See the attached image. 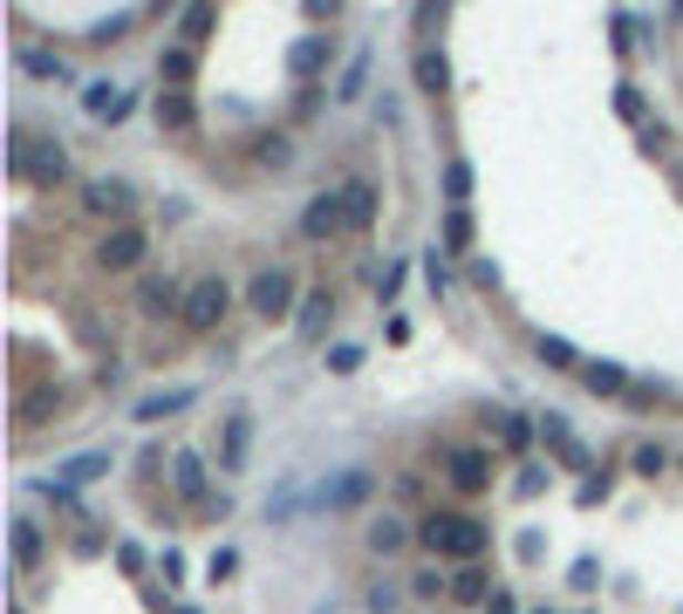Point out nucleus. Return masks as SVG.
I'll return each mask as SVG.
<instances>
[{"label": "nucleus", "instance_id": "bb28decb", "mask_svg": "<svg viewBox=\"0 0 683 614\" xmlns=\"http://www.w3.org/2000/svg\"><path fill=\"white\" fill-rule=\"evenodd\" d=\"M185 403H192V389H165V396H144V403H137V424H157V417H178Z\"/></svg>", "mask_w": 683, "mask_h": 614}, {"label": "nucleus", "instance_id": "a18cd8bd", "mask_svg": "<svg viewBox=\"0 0 683 614\" xmlns=\"http://www.w3.org/2000/svg\"><path fill=\"white\" fill-rule=\"evenodd\" d=\"M568 581H575V587H594V581H601V566H594V560H575Z\"/></svg>", "mask_w": 683, "mask_h": 614}, {"label": "nucleus", "instance_id": "a211bd4d", "mask_svg": "<svg viewBox=\"0 0 683 614\" xmlns=\"http://www.w3.org/2000/svg\"><path fill=\"white\" fill-rule=\"evenodd\" d=\"M8 540H14V566L28 573V566H42V525H34L28 512H14L8 519Z\"/></svg>", "mask_w": 683, "mask_h": 614}, {"label": "nucleus", "instance_id": "5701e85b", "mask_svg": "<svg viewBox=\"0 0 683 614\" xmlns=\"http://www.w3.org/2000/svg\"><path fill=\"white\" fill-rule=\"evenodd\" d=\"M493 430H499L506 450H534V437H540V424H527L519 409H493Z\"/></svg>", "mask_w": 683, "mask_h": 614}, {"label": "nucleus", "instance_id": "20e7f679", "mask_svg": "<svg viewBox=\"0 0 683 614\" xmlns=\"http://www.w3.org/2000/svg\"><path fill=\"white\" fill-rule=\"evenodd\" d=\"M294 294H301V280H294L288 267H260V273L247 280V308H253L260 321H280V314H301V308H294Z\"/></svg>", "mask_w": 683, "mask_h": 614}, {"label": "nucleus", "instance_id": "f3484780", "mask_svg": "<svg viewBox=\"0 0 683 614\" xmlns=\"http://www.w3.org/2000/svg\"><path fill=\"white\" fill-rule=\"evenodd\" d=\"M192 123H198L192 90H157V131H192Z\"/></svg>", "mask_w": 683, "mask_h": 614}, {"label": "nucleus", "instance_id": "f03ea898", "mask_svg": "<svg viewBox=\"0 0 683 614\" xmlns=\"http://www.w3.org/2000/svg\"><path fill=\"white\" fill-rule=\"evenodd\" d=\"M8 157H14V171H21L28 185H62V178H69L62 137H34V131H21V123H14V137H8Z\"/></svg>", "mask_w": 683, "mask_h": 614}, {"label": "nucleus", "instance_id": "4468645a", "mask_svg": "<svg viewBox=\"0 0 683 614\" xmlns=\"http://www.w3.org/2000/svg\"><path fill=\"white\" fill-rule=\"evenodd\" d=\"M329 321H335V294H329V287H308L301 314H294V335H301V342H321V327H329Z\"/></svg>", "mask_w": 683, "mask_h": 614}, {"label": "nucleus", "instance_id": "dca6fc26", "mask_svg": "<svg viewBox=\"0 0 683 614\" xmlns=\"http://www.w3.org/2000/svg\"><path fill=\"white\" fill-rule=\"evenodd\" d=\"M417 90H424V96H445V90H452V55H445V41H437V49H417Z\"/></svg>", "mask_w": 683, "mask_h": 614}, {"label": "nucleus", "instance_id": "58836bf2", "mask_svg": "<svg viewBox=\"0 0 683 614\" xmlns=\"http://www.w3.org/2000/svg\"><path fill=\"white\" fill-rule=\"evenodd\" d=\"M206 573H213V581H232V573H239V553H232V547H219V553L206 560Z\"/></svg>", "mask_w": 683, "mask_h": 614}, {"label": "nucleus", "instance_id": "37998d69", "mask_svg": "<svg viewBox=\"0 0 683 614\" xmlns=\"http://www.w3.org/2000/svg\"><path fill=\"white\" fill-rule=\"evenodd\" d=\"M615 110L635 123V116H642V90H629V82H622V90H615Z\"/></svg>", "mask_w": 683, "mask_h": 614}, {"label": "nucleus", "instance_id": "412c9836", "mask_svg": "<svg viewBox=\"0 0 683 614\" xmlns=\"http://www.w3.org/2000/svg\"><path fill=\"white\" fill-rule=\"evenodd\" d=\"M288 55H294V75H301V82H314L321 69H329V34H301Z\"/></svg>", "mask_w": 683, "mask_h": 614}, {"label": "nucleus", "instance_id": "6e6552de", "mask_svg": "<svg viewBox=\"0 0 683 614\" xmlns=\"http://www.w3.org/2000/svg\"><path fill=\"white\" fill-rule=\"evenodd\" d=\"M185 294H192V280H178V273H144V280H137V308H144L151 321L185 314Z\"/></svg>", "mask_w": 683, "mask_h": 614}, {"label": "nucleus", "instance_id": "393cba45", "mask_svg": "<svg viewBox=\"0 0 683 614\" xmlns=\"http://www.w3.org/2000/svg\"><path fill=\"white\" fill-rule=\"evenodd\" d=\"M581 383H588L594 396H622V389H629V368H622V362H581Z\"/></svg>", "mask_w": 683, "mask_h": 614}, {"label": "nucleus", "instance_id": "72a5a7b5", "mask_svg": "<svg viewBox=\"0 0 683 614\" xmlns=\"http://www.w3.org/2000/svg\"><path fill=\"white\" fill-rule=\"evenodd\" d=\"M178 28H185V49H192V41H206L213 34V8H198V0H192V8L178 14Z\"/></svg>", "mask_w": 683, "mask_h": 614}, {"label": "nucleus", "instance_id": "f704fd0d", "mask_svg": "<svg viewBox=\"0 0 683 614\" xmlns=\"http://www.w3.org/2000/svg\"><path fill=\"white\" fill-rule=\"evenodd\" d=\"M404 280H411V267H404V260H396V267H383V273H376V301L390 308L396 294H404Z\"/></svg>", "mask_w": 683, "mask_h": 614}, {"label": "nucleus", "instance_id": "1a4fd4ad", "mask_svg": "<svg viewBox=\"0 0 683 614\" xmlns=\"http://www.w3.org/2000/svg\"><path fill=\"white\" fill-rule=\"evenodd\" d=\"M83 110H90L96 123H110V131H116V123H124V116L137 110V90H131V82L96 75V82H83Z\"/></svg>", "mask_w": 683, "mask_h": 614}, {"label": "nucleus", "instance_id": "c03bdc74", "mask_svg": "<svg viewBox=\"0 0 683 614\" xmlns=\"http://www.w3.org/2000/svg\"><path fill=\"white\" fill-rule=\"evenodd\" d=\"M486 614H527V607H519V601H513V587H499V594L486 601Z\"/></svg>", "mask_w": 683, "mask_h": 614}, {"label": "nucleus", "instance_id": "9b49d317", "mask_svg": "<svg viewBox=\"0 0 683 614\" xmlns=\"http://www.w3.org/2000/svg\"><path fill=\"white\" fill-rule=\"evenodd\" d=\"M301 232H308V239L349 232V198H342V185H335V191H314V198L301 205Z\"/></svg>", "mask_w": 683, "mask_h": 614}, {"label": "nucleus", "instance_id": "cd10ccee", "mask_svg": "<svg viewBox=\"0 0 683 614\" xmlns=\"http://www.w3.org/2000/svg\"><path fill=\"white\" fill-rule=\"evenodd\" d=\"M437 226H445L452 253H465V246H472V205H445V219H437Z\"/></svg>", "mask_w": 683, "mask_h": 614}, {"label": "nucleus", "instance_id": "f8f14e48", "mask_svg": "<svg viewBox=\"0 0 683 614\" xmlns=\"http://www.w3.org/2000/svg\"><path fill=\"white\" fill-rule=\"evenodd\" d=\"M213 450H219V471H247V450H253V417L247 409H226Z\"/></svg>", "mask_w": 683, "mask_h": 614}, {"label": "nucleus", "instance_id": "39448f33", "mask_svg": "<svg viewBox=\"0 0 683 614\" xmlns=\"http://www.w3.org/2000/svg\"><path fill=\"white\" fill-rule=\"evenodd\" d=\"M172 499H185V506H198V512L219 506V491H213V478H206V458H198L192 444L172 450Z\"/></svg>", "mask_w": 683, "mask_h": 614}, {"label": "nucleus", "instance_id": "49530a36", "mask_svg": "<svg viewBox=\"0 0 683 614\" xmlns=\"http://www.w3.org/2000/svg\"><path fill=\"white\" fill-rule=\"evenodd\" d=\"M165 614H192V607H185V601H165Z\"/></svg>", "mask_w": 683, "mask_h": 614}, {"label": "nucleus", "instance_id": "ddd939ff", "mask_svg": "<svg viewBox=\"0 0 683 614\" xmlns=\"http://www.w3.org/2000/svg\"><path fill=\"white\" fill-rule=\"evenodd\" d=\"M370 499V471H335V478H321L314 491V506H329V512H355Z\"/></svg>", "mask_w": 683, "mask_h": 614}, {"label": "nucleus", "instance_id": "f257e3e1", "mask_svg": "<svg viewBox=\"0 0 683 614\" xmlns=\"http://www.w3.org/2000/svg\"><path fill=\"white\" fill-rule=\"evenodd\" d=\"M417 547L437 553V560H452V566H478V560L493 553V525L445 506V512H424L417 519Z\"/></svg>", "mask_w": 683, "mask_h": 614}, {"label": "nucleus", "instance_id": "de8ad7c7", "mask_svg": "<svg viewBox=\"0 0 683 614\" xmlns=\"http://www.w3.org/2000/svg\"><path fill=\"white\" fill-rule=\"evenodd\" d=\"M527 614H560V607H527Z\"/></svg>", "mask_w": 683, "mask_h": 614}, {"label": "nucleus", "instance_id": "c756f323", "mask_svg": "<svg viewBox=\"0 0 683 614\" xmlns=\"http://www.w3.org/2000/svg\"><path fill=\"white\" fill-rule=\"evenodd\" d=\"M363 82H370V49H355L349 69H342V82H335V103H349L355 90H363Z\"/></svg>", "mask_w": 683, "mask_h": 614}, {"label": "nucleus", "instance_id": "6ab92c4d", "mask_svg": "<svg viewBox=\"0 0 683 614\" xmlns=\"http://www.w3.org/2000/svg\"><path fill=\"white\" fill-rule=\"evenodd\" d=\"M417 540V525H404L396 512H383V519H370V553H404Z\"/></svg>", "mask_w": 683, "mask_h": 614}, {"label": "nucleus", "instance_id": "9d476101", "mask_svg": "<svg viewBox=\"0 0 683 614\" xmlns=\"http://www.w3.org/2000/svg\"><path fill=\"white\" fill-rule=\"evenodd\" d=\"M445 478H452V491L478 499V491L493 485V458H486L478 444H452V450H445Z\"/></svg>", "mask_w": 683, "mask_h": 614}, {"label": "nucleus", "instance_id": "e433bc0d", "mask_svg": "<svg viewBox=\"0 0 683 614\" xmlns=\"http://www.w3.org/2000/svg\"><path fill=\"white\" fill-rule=\"evenodd\" d=\"M329 368H335V376H355V368H363V348H355V342H335V348H329Z\"/></svg>", "mask_w": 683, "mask_h": 614}, {"label": "nucleus", "instance_id": "473e14b6", "mask_svg": "<svg viewBox=\"0 0 683 614\" xmlns=\"http://www.w3.org/2000/svg\"><path fill=\"white\" fill-rule=\"evenodd\" d=\"M411 594H417V601H445V594H452V573H437V566H424L417 581H411Z\"/></svg>", "mask_w": 683, "mask_h": 614}, {"label": "nucleus", "instance_id": "aec40b11", "mask_svg": "<svg viewBox=\"0 0 683 614\" xmlns=\"http://www.w3.org/2000/svg\"><path fill=\"white\" fill-rule=\"evenodd\" d=\"M157 75H165V90H192V75H198V55L185 49V41H172V49L157 55Z\"/></svg>", "mask_w": 683, "mask_h": 614}, {"label": "nucleus", "instance_id": "7ed1b4c3", "mask_svg": "<svg viewBox=\"0 0 683 614\" xmlns=\"http://www.w3.org/2000/svg\"><path fill=\"white\" fill-rule=\"evenodd\" d=\"M226 314H232V280L226 273H198L192 280V294H185V327H192V335H219V327H226Z\"/></svg>", "mask_w": 683, "mask_h": 614}, {"label": "nucleus", "instance_id": "b1692460", "mask_svg": "<svg viewBox=\"0 0 683 614\" xmlns=\"http://www.w3.org/2000/svg\"><path fill=\"white\" fill-rule=\"evenodd\" d=\"M342 198H349V232L376 226V191H370V178H349V185H342Z\"/></svg>", "mask_w": 683, "mask_h": 614}, {"label": "nucleus", "instance_id": "a878e982", "mask_svg": "<svg viewBox=\"0 0 683 614\" xmlns=\"http://www.w3.org/2000/svg\"><path fill=\"white\" fill-rule=\"evenodd\" d=\"M21 75H34V82H69V62L49 55V49H21Z\"/></svg>", "mask_w": 683, "mask_h": 614}, {"label": "nucleus", "instance_id": "7c9ffc66", "mask_svg": "<svg viewBox=\"0 0 683 614\" xmlns=\"http://www.w3.org/2000/svg\"><path fill=\"white\" fill-rule=\"evenodd\" d=\"M417 267H424V287H431V294H452V260L437 253V246H431V253H424Z\"/></svg>", "mask_w": 683, "mask_h": 614}, {"label": "nucleus", "instance_id": "c9c22d12", "mask_svg": "<svg viewBox=\"0 0 683 614\" xmlns=\"http://www.w3.org/2000/svg\"><path fill=\"white\" fill-rule=\"evenodd\" d=\"M540 437H547L553 450H568V444H581V437L568 430V417H560V409H547V417H540Z\"/></svg>", "mask_w": 683, "mask_h": 614}, {"label": "nucleus", "instance_id": "c85d7f7f", "mask_svg": "<svg viewBox=\"0 0 683 614\" xmlns=\"http://www.w3.org/2000/svg\"><path fill=\"white\" fill-rule=\"evenodd\" d=\"M534 362H547V368H581L575 342H560V335H540V342H534Z\"/></svg>", "mask_w": 683, "mask_h": 614}, {"label": "nucleus", "instance_id": "a19ab883", "mask_svg": "<svg viewBox=\"0 0 683 614\" xmlns=\"http://www.w3.org/2000/svg\"><path fill=\"white\" fill-rule=\"evenodd\" d=\"M635 471H642V478H656V471H663V450H656V444H642V450H635Z\"/></svg>", "mask_w": 683, "mask_h": 614}, {"label": "nucleus", "instance_id": "0eeeda50", "mask_svg": "<svg viewBox=\"0 0 683 614\" xmlns=\"http://www.w3.org/2000/svg\"><path fill=\"white\" fill-rule=\"evenodd\" d=\"M144 253H151L144 226H110V232H103V246H96V267H103V273H137V267H144Z\"/></svg>", "mask_w": 683, "mask_h": 614}, {"label": "nucleus", "instance_id": "2f4dec72", "mask_svg": "<svg viewBox=\"0 0 683 614\" xmlns=\"http://www.w3.org/2000/svg\"><path fill=\"white\" fill-rule=\"evenodd\" d=\"M465 198H472V164L452 157V164H445V205H465Z\"/></svg>", "mask_w": 683, "mask_h": 614}, {"label": "nucleus", "instance_id": "423d86ee", "mask_svg": "<svg viewBox=\"0 0 683 614\" xmlns=\"http://www.w3.org/2000/svg\"><path fill=\"white\" fill-rule=\"evenodd\" d=\"M83 212H90V219H110V226H131L137 191H131L124 178H90V185H83Z\"/></svg>", "mask_w": 683, "mask_h": 614}, {"label": "nucleus", "instance_id": "2eb2a0df", "mask_svg": "<svg viewBox=\"0 0 683 614\" xmlns=\"http://www.w3.org/2000/svg\"><path fill=\"white\" fill-rule=\"evenodd\" d=\"M499 587L486 581V560H478V566H452V594L445 601H458V607H478V614H486V601H493Z\"/></svg>", "mask_w": 683, "mask_h": 614}, {"label": "nucleus", "instance_id": "4be33fe9", "mask_svg": "<svg viewBox=\"0 0 683 614\" xmlns=\"http://www.w3.org/2000/svg\"><path fill=\"white\" fill-rule=\"evenodd\" d=\"M103 471H110V450H75V458L55 465L62 485H90V478H103Z\"/></svg>", "mask_w": 683, "mask_h": 614}, {"label": "nucleus", "instance_id": "ea45409f", "mask_svg": "<svg viewBox=\"0 0 683 614\" xmlns=\"http://www.w3.org/2000/svg\"><path fill=\"white\" fill-rule=\"evenodd\" d=\"M396 601H404L396 587H370V594H363V607H370V614H396Z\"/></svg>", "mask_w": 683, "mask_h": 614}, {"label": "nucleus", "instance_id": "79ce46f5", "mask_svg": "<svg viewBox=\"0 0 683 614\" xmlns=\"http://www.w3.org/2000/svg\"><path fill=\"white\" fill-rule=\"evenodd\" d=\"M601 499H609V471H594V478L581 485V506H601Z\"/></svg>", "mask_w": 683, "mask_h": 614}, {"label": "nucleus", "instance_id": "4c0bfd02", "mask_svg": "<svg viewBox=\"0 0 683 614\" xmlns=\"http://www.w3.org/2000/svg\"><path fill=\"white\" fill-rule=\"evenodd\" d=\"M253 157H260V164H288L294 150H288V137H260V144H253Z\"/></svg>", "mask_w": 683, "mask_h": 614}]
</instances>
